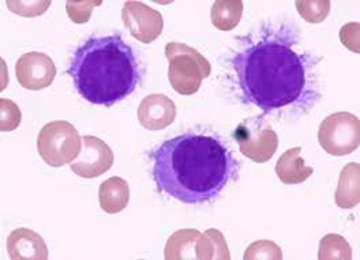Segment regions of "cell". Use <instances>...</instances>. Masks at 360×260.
Segmentation results:
<instances>
[{"mask_svg": "<svg viewBox=\"0 0 360 260\" xmlns=\"http://www.w3.org/2000/svg\"><path fill=\"white\" fill-rule=\"evenodd\" d=\"M150 158L158 190L187 204L216 199L236 169V161L219 138L195 132L165 141Z\"/></svg>", "mask_w": 360, "mask_h": 260, "instance_id": "cell-1", "label": "cell"}, {"mask_svg": "<svg viewBox=\"0 0 360 260\" xmlns=\"http://www.w3.org/2000/svg\"><path fill=\"white\" fill-rule=\"evenodd\" d=\"M243 98L264 112L296 105L310 96L309 59L276 37L250 44L233 59Z\"/></svg>", "mask_w": 360, "mask_h": 260, "instance_id": "cell-2", "label": "cell"}, {"mask_svg": "<svg viewBox=\"0 0 360 260\" xmlns=\"http://www.w3.org/2000/svg\"><path fill=\"white\" fill-rule=\"evenodd\" d=\"M68 74L84 100L104 107L129 97L141 79L131 46L117 34L82 44L72 56Z\"/></svg>", "mask_w": 360, "mask_h": 260, "instance_id": "cell-3", "label": "cell"}, {"mask_svg": "<svg viewBox=\"0 0 360 260\" xmlns=\"http://www.w3.org/2000/svg\"><path fill=\"white\" fill-rule=\"evenodd\" d=\"M165 58L169 63V84L181 96H191L197 93L202 85L203 79H206L212 72L209 60L197 49L186 44H167Z\"/></svg>", "mask_w": 360, "mask_h": 260, "instance_id": "cell-4", "label": "cell"}, {"mask_svg": "<svg viewBox=\"0 0 360 260\" xmlns=\"http://www.w3.org/2000/svg\"><path fill=\"white\" fill-rule=\"evenodd\" d=\"M81 143L82 138L71 123L56 120L45 124L40 131L37 150L45 164L52 168H60L77 158Z\"/></svg>", "mask_w": 360, "mask_h": 260, "instance_id": "cell-5", "label": "cell"}, {"mask_svg": "<svg viewBox=\"0 0 360 260\" xmlns=\"http://www.w3.org/2000/svg\"><path fill=\"white\" fill-rule=\"evenodd\" d=\"M318 142L325 152L335 157L355 152L360 145L359 117L349 112L328 116L319 126Z\"/></svg>", "mask_w": 360, "mask_h": 260, "instance_id": "cell-6", "label": "cell"}, {"mask_svg": "<svg viewBox=\"0 0 360 260\" xmlns=\"http://www.w3.org/2000/svg\"><path fill=\"white\" fill-rule=\"evenodd\" d=\"M240 152L257 164L268 162L278 146V136L264 117L242 122L233 134Z\"/></svg>", "mask_w": 360, "mask_h": 260, "instance_id": "cell-7", "label": "cell"}, {"mask_svg": "<svg viewBox=\"0 0 360 260\" xmlns=\"http://www.w3.org/2000/svg\"><path fill=\"white\" fill-rule=\"evenodd\" d=\"M112 149L100 138L82 136L81 150L77 158L70 164L71 171L84 178H96L112 168Z\"/></svg>", "mask_w": 360, "mask_h": 260, "instance_id": "cell-8", "label": "cell"}, {"mask_svg": "<svg viewBox=\"0 0 360 260\" xmlns=\"http://www.w3.org/2000/svg\"><path fill=\"white\" fill-rule=\"evenodd\" d=\"M122 20L130 34L143 44L158 40L164 29L161 13L142 1H126L122 10Z\"/></svg>", "mask_w": 360, "mask_h": 260, "instance_id": "cell-9", "label": "cell"}, {"mask_svg": "<svg viewBox=\"0 0 360 260\" xmlns=\"http://www.w3.org/2000/svg\"><path fill=\"white\" fill-rule=\"evenodd\" d=\"M15 75L23 89L44 90L52 85L56 77V67L43 52H27L17 60Z\"/></svg>", "mask_w": 360, "mask_h": 260, "instance_id": "cell-10", "label": "cell"}, {"mask_svg": "<svg viewBox=\"0 0 360 260\" xmlns=\"http://www.w3.org/2000/svg\"><path fill=\"white\" fill-rule=\"evenodd\" d=\"M175 119L176 105L164 94H149L139 104L138 120L146 130H164L169 127Z\"/></svg>", "mask_w": 360, "mask_h": 260, "instance_id": "cell-11", "label": "cell"}, {"mask_svg": "<svg viewBox=\"0 0 360 260\" xmlns=\"http://www.w3.org/2000/svg\"><path fill=\"white\" fill-rule=\"evenodd\" d=\"M7 252L13 260L48 259V247L44 239L27 228H18L10 233Z\"/></svg>", "mask_w": 360, "mask_h": 260, "instance_id": "cell-12", "label": "cell"}, {"mask_svg": "<svg viewBox=\"0 0 360 260\" xmlns=\"http://www.w3.org/2000/svg\"><path fill=\"white\" fill-rule=\"evenodd\" d=\"M335 199L338 207L344 210L354 209L359 204L360 165L358 162H349L342 168Z\"/></svg>", "mask_w": 360, "mask_h": 260, "instance_id": "cell-13", "label": "cell"}, {"mask_svg": "<svg viewBox=\"0 0 360 260\" xmlns=\"http://www.w3.org/2000/svg\"><path fill=\"white\" fill-rule=\"evenodd\" d=\"M130 200L129 183L122 177H111L101 183L98 190L100 207L108 214L123 212Z\"/></svg>", "mask_w": 360, "mask_h": 260, "instance_id": "cell-14", "label": "cell"}, {"mask_svg": "<svg viewBox=\"0 0 360 260\" xmlns=\"http://www.w3.org/2000/svg\"><path fill=\"white\" fill-rule=\"evenodd\" d=\"M300 152L302 148H292L278 158L276 164V174L284 184H300L314 174V169L304 164Z\"/></svg>", "mask_w": 360, "mask_h": 260, "instance_id": "cell-15", "label": "cell"}, {"mask_svg": "<svg viewBox=\"0 0 360 260\" xmlns=\"http://www.w3.org/2000/svg\"><path fill=\"white\" fill-rule=\"evenodd\" d=\"M202 236L197 229H181L175 232L165 245L167 260H197V242Z\"/></svg>", "mask_w": 360, "mask_h": 260, "instance_id": "cell-16", "label": "cell"}, {"mask_svg": "<svg viewBox=\"0 0 360 260\" xmlns=\"http://www.w3.org/2000/svg\"><path fill=\"white\" fill-rule=\"evenodd\" d=\"M242 0H217L212 6L210 18L219 30H233L242 20Z\"/></svg>", "mask_w": 360, "mask_h": 260, "instance_id": "cell-17", "label": "cell"}, {"mask_svg": "<svg viewBox=\"0 0 360 260\" xmlns=\"http://www.w3.org/2000/svg\"><path fill=\"white\" fill-rule=\"evenodd\" d=\"M231 254L224 235L217 229H207L197 242V260H229Z\"/></svg>", "mask_w": 360, "mask_h": 260, "instance_id": "cell-18", "label": "cell"}, {"mask_svg": "<svg viewBox=\"0 0 360 260\" xmlns=\"http://www.w3.org/2000/svg\"><path fill=\"white\" fill-rule=\"evenodd\" d=\"M319 260H351L352 248L342 236L330 233L319 241Z\"/></svg>", "mask_w": 360, "mask_h": 260, "instance_id": "cell-19", "label": "cell"}, {"mask_svg": "<svg viewBox=\"0 0 360 260\" xmlns=\"http://www.w3.org/2000/svg\"><path fill=\"white\" fill-rule=\"evenodd\" d=\"M297 13L300 17L309 23H321L325 21V18L329 15L330 11V1L329 0H297L295 3Z\"/></svg>", "mask_w": 360, "mask_h": 260, "instance_id": "cell-20", "label": "cell"}, {"mask_svg": "<svg viewBox=\"0 0 360 260\" xmlns=\"http://www.w3.org/2000/svg\"><path fill=\"white\" fill-rule=\"evenodd\" d=\"M243 259L280 260L283 259V252H281V248L276 242H273L270 240H261V241L252 242L248 247L245 252Z\"/></svg>", "mask_w": 360, "mask_h": 260, "instance_id": "cell-21", "label": "cell"}, {"mask_svg": "<svg viewBox=\"0 0 360 260\" xmlns=\"http://www.w3.org/2000/svg\"><path fill=\"white\" fill-rule=\"evenodd\" d=\"M21 109L11 100H0V130L1 132H10L20 127L21 124Z\"/></svg>", "mask_w": 360, "mask_h": 260, "instance_id": "cell-22", "label": "cell"}, {"mask_svg": "<svg viewBox=\"0 0 360 260\" xmlns=\"http://www.w3.org/2000/svg\"><path fill=\"white\" fill-rule=\"evenodd\" d=\"M7 7L18 15L22 17H37V15H43L46 8L52 4L51 0L46 1H6Z\"/></svg>", "mask_w": 360, "mask_h": 260, "instance_id": "cell-23", "label": "cell"}, {"mask_svg": "<svg viewBox=\"0 0 360 260\" xmlns=\"http://www.w3.org/2000/svg\"><path fill=\"white\" fill-rule=\"evenodd\" d=\"M100 4L101 1H68L66 10L71 21L82 25L89 21L93 8Z\"/></svg>", "mask_w": 360, "mask_h": 260, "instance_id": "cell-24", "label": "cell"}, {"mask_svg": "<svg viewBox=\"0 0 360 260\" xmlns=\"http://www.w3.org/2000/svg\"><path fill=\"white\" fill-rule=\"evenodd\" d=\"M359 29L358 22H351L341 27L340 30V40L349 51L359 53Z\"/></svg>", "mask_w": 360, "mask_h": 260, "instance_id": "cell-25", "label": "cell"}]
</instances>
